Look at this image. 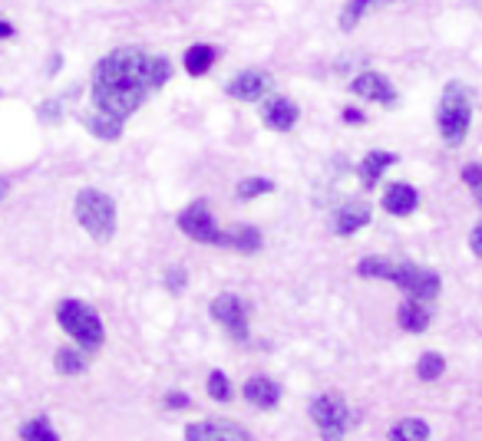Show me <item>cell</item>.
Returning <instances> with one entry per match:
<instances>
[{"instance_id": "1", "label": "cell", "mask_w": 482, "mask_h": 441, "mask_svg": "<svg viewBox=\"0 0 482 441\" xmlns=\"http://www.w3.org/2000/svg\"><path fill=\"white\" fill-rule=\"evenodd\" d=\"M169 79H172V63L165 56L149 53L143 46H120L103 56L93 69V86H89L93 109L126 122Z\"/></svg>"}, {"instance_id": "2", "label": "cell", "mask_w": 482, "mask_h": 441, "mask_svg": "<svg viewBox=\"0 0 482 441\" xmlns=\"http://www.w3.org/2000/svg\"><path fill=\"white\" fill-rule=\"evenodd\" d=\"M73 217L96 244H110L116 234V201L99 188H83L73 198Z\"/></svg>"}, {"instance_id": "3", "label": "cell", "mask_w": 482, "mask_h": 441, "mask_svg": "<svg viewBox=\"0 0 482 441\" xmlns=\"http://www.w3.org/2000/svg\"><path fill=\"white\" fill-rule=\"evenodd\" d=\"M436 126L443 142L450 149L466 142L472 126V93L462 83H450V86L443 89V99H439L436 106Z\"/></svg>"}, {"instance_id": "4", "label": "cell", "mask_w": 482, "mask_h": 441, "mask_svg": "<svg viewBox=\"0 0 482 441\" xmlns=\"http://www.w3.org/2000/svg\"><path fill=\"white\" fill-rule=\"evenodd\" d=\"M56 320L63 326V333L77 346H83V349H99L103 339H106L99 313L83 300H63L56 306Z\"/></svg>"}, {"instance_id": "5", "label": "cell", "mask_w": 482, "mask_h": 441, "mask_svg": "<svg viewBox=\"0 0 482 441\" xmlns=\"http://www.w3.org/2000/svg\"><path fill=\"white\" fill-rule=\"evenodd\" d=\"M314 429L320 431V441H344L347 429H351V412L347 402L337 392H324V396L311 398V409H307Z\"/></svg>"}, {"instance_id": "6", "label": "cell", "mask_w": 482, "mask_h": 441, "mask_svg": "<svg viewBox=\"0 0 482 441\" xmlns=\"http://www.w3.org/2000/svg\"><path fill=\"white\" fill-rule=\"evenodd\" d=\"M390 283H396L410 300L429 303V300H436L439 297V274L436 270H429V267H420V264H413V260H400Z\"/></svg>"}, {"instance_id": "7", "label": "cell", "mask_w": 482, "mask_h": 441, "mask_svg": "<svg viewBox=\"0 0 482 441\" xmlns=\"http://www.w3.org/2000/svg\"><path fill=\"white\" fill-rule=\"evenodd\" d=\"M179 231L198 244H219V225H215V217H212V208L205 198H198L192 201L188 208H182V215H179Z\"/></svg>"}, {"instance_id": "8", "label": "cell", "mask_w": 482, "mask_h": 441, "mask_svg": "<svg viewBox=\"0 0 482 441\" xmlns=\"http://www.w3.org/2000/svg\"><path fill=\"white\" fill-rule=\"evenodd\" d=\"M212 320L225 326L231 339H241V343L248 339V313H245V303L235 293H221L212 300Z\"/></svg>"}, {"instance_id": "9", "label": "cell", "mask_w": 482, "mask_h": 441, "mask_svg": "<svg viewBox=\"0 0 482 441\" xmlns=\"http://www.w3.org/2000/svg\"><path fill=\"white\" fill-rule=\"evenodd\" d=\"M186 441H254L252 431L241 429L238 421H192L186 429Z\"/></svg>"}, {"instance_id": "10", "label": "cell", "mask_w": 482, "mask_h": 441, "mask_svg": "<svg viewBox=\"0 0 482 441\" xmlns=\"http://www.w3.org/2000/svg\"><path fill=\"white\" fill-rule=\"evenodd\" d=\"M271 93V76L264 69H245L229 83V96L238 102H262Z\"/></svg>"}, {"instance_id": "11", "label": "cell", "mask_w": 482, "mask_h": 441, "mask_svg": "<svg viewBox=\"0 0 482 441\" xmlns=\"http://www.w3.org/2000/svg\"><path fill=\"white\" fill-rule=\"evenodd\" d=\"M351 93L361 99H370V102H380V106H396L394 83H390L384 73H373V69H363V73L353 79Z\"/></svg>"}, {"instance_id": "12", "label": "cell", "mask_w": 482, "mask_h": 441, "mask_svg": "<svg viewBox=\"0 0 482 441\" xmlns=\"http://www.w3.org/2000/svg\"><path fill=\"white\" fill-rule=\"evenodd\" d=\"M297 116H301V109H297V102H291L287 96L262 99V122L268 126V129H274V132L295 129Z\"/></svg>"}, {"instance_id": "13", "label": "cell", "mask_w": 482, "mask_h": 441, "mask_svg": "<svg viewBox=\"0 0 482 441\" xmlns=\"http://www.w3.org/2000/svg\"><path fill=\"white\" fill-rule=\"evenodd\" d=\"M241 396H245V402H252L254 409L271 412L278 409V402H281V386L268 376H252L241 386Z\"/></svg>"}, {"instance_id": "14", "label": "cell", "mask_w": 482, "mask_h": 441, "mask_svg": "<svg viewBox=\"0 0 482 441\" xmlns=\"http://www.w3.org/2000/svg\"><path fill=\"white\" fill-rule=\"evenodd\" d=\"M380 205H384L386 215H394V217H410L413 211H417L420 205V194L413 184H406V182H394L390 188L384 192V198H380Z\"/></svg>"}, {"instance_id": "15", "label": "cell", "mask_w": 482, "mask_h": 441, "mask_svg": "<svg viewBox=\"0 0 482 441\" xmlns=\"http://www.w3.org/2000/svg\"><path fill=\"white\" fill-rule=\"evenodd\" d=\"M79 122H83V129L99 142H116L122 135L120 118L106 116V112H99V109H93V106H89L87 112H79Z\"/></svg>"}, {"instance_id": "16", "label": "cell", "mask_w": 482, "mask_h": 441, "mask_svg": "<svg viewBox=\"0 0 482 441\" xmlns=\"http://www.w3.org/2000/svg\"><path fill=\"white\" fill-rule=\"evenodd\" d=\"M396 323H400V330H406V333H427V326L433 323V310H429V303L410 300V297H406V300L400 303V310H396Z\"/></svg>"}, {"instance_id": "17", "label": "cell", "mask_w": 482, "mask_h": 441, "mask_svg": "<svg viewBox=\"0 0 482 441\" xmlns=\"http://www.w3.org/2000/svg\"><path fill=\"white\" fill-rule=\"evenodd\" d=\"M367 225H370V205H363V201H347V205H340L337 217H334V234L351 237Z\"/></svg>"}, {"instance_id": "18", "label": "cell", "mask_w": 482, "mask_h": 441, "mask_svg": "<svg viewBox=\"0 0 482 441\" xmlns=\"http://www.w3.org/2000/svg\"><path fill=\"white\" fill-rule=\"evenodd\" d=\"M262 231L252 225H241V227H231V231H221L219 237V248H231V250H241V254H258L262 250Z\"/></svg>"}, {"instance_id": "19", "label": "cell", "mask_w": 482, "mask_h": 441, "mask_svg": "<svg viewBox=\"0 0 482 441\" xmlns=\"http://www.w3.org/2000/svg\"><path fill=\"white\" fill-rule=\"evenodd\" d=\"M396 165V155L394 151H384V149H373L361 165H357V175H361V184L363 188H373V184H380L386 168H394Z\"/></svg>"}, {"instance_id": "20", "label": "cell", "mask_w": 482, "mask_h": 441, "mask_svg": "<svg viewBox=\"0 0 482 441\" xmlns=\"http://www.w3.org/2000/svg\"><path fill=\"white\" fill-rule=\"evenodd\" d=\"M219 60V46H212V44H195V46H188V53H186V73L188 76H205L212 69V63Z\"/></svg>"}, {"instance_id": "21", "label": "cell", "mask_w": 482, "mask_h": 441, "mask_svg": "<svg viewBox=\"0 0 482 441\" xmlns=\"http://www.w3.org/2000/svg\"><path fill=\"white\" fill-rule=\"evenodd\" d=\"M386 4H396V0H347V4H344V11H340L337 27L344 33H351L353 27L361 23L363 13L373 11V7H386Z\"/></svg>"}, {"instance_id": "22", "label": "cell", "mask_w": 482, "mask_h": 441, "mask_svg": "<svg viewBox=\"0 0 482 441\" xmlns=\"http://www.w3.org/2000/svg\"><path fill=\"white\" fill-rule=\"evenodd\" d=\"M390 441H429V425L423 419H400L386 435Z\"/></svg>"}, {"instance_id": "23", "label": "cell", "mask_w": 482, "mask_h": 441, "mask_svg": "<svg viewBox=\"0 0 482 441\" xmlns=\"http://www.w3.org/2000/svg\"><path fill=\"white\" fill-rule=\"evenodd\" d=\"M21 441H60V435L46 415H33L21 425Z\"/></svg>"}, {"instance_id": "24", "label": "cell", "mask_w": 482, "mask_h": 441, "mask_svg": "<svg viewBox=\"0 0 482 441\" xmlns=\"http://www.w3.org/2000/svg\"><path fill=\"white\" fill-rule=\"evenodd\" d=\"M394 270H396V260L390 257H363L357 264V274L367 280H394Z\"/></svg>"}, {"instance_id": "25", "label": "cell", "mask_w": 482, "mask_h": 441, "mask_svg": "<svg viewBox=\"0 0 482 441\" xmlns=\"http://www.w3.org/2000/svg\"><path fill=\"white\" fill-rule=\"evenodd\" d=\"M54 369L60 372V376H79V372L87 369V359H83L79 349H56Z\"/></svg>"}, {"instance_id": "26", "label": "cell", "mask_w": 482, "mask_h": 441, "mask_svg": "<svg viewBox=\"0 0 482 441\" xmlns=\"http://www.w3.org/2000/svg\"><path fill=\"white\" fill-rule=\"evenodd\" d=\"M235 192H238L241 201H252V198H258V194H271L274 182L271 178H262V175H252V178H241Z\"/></svg>"}, {"instance_id": "27", "label": "cell", "mask_w": 482, "mask_h": 441, "mask_svg": "<svg viewBox=\"0 0 482 441\" xmlns=\"http://www.w3.org/2000/svg\"><path fill=\"white\" fill-rule=\"evenodd\" d=\"M446 372V359H443V353H423L417 363V376L423 379V382H433V379H439Z\"/></svg>"}, {"instance_id": "28", "label": "cell", "mask_w": 482, "mask_h": 441, "mask_svg": "<svg viewBox=\"0 0 482 441\" xmlns=\"http://www.w3.org/2000/svg\"><path fill=\"white\" fill-rule=\"evenodd\" d=\"M205 388H209V396L215 398V402H231V382H229V376H225V372H219V369L209 376Z\"/></svg>"}, {"instance_id": "29", "label": "cell", "mask_w": 482, "mask_h": 441, "mask_svg": "<svg viewBox=\"0 0 482 441\" xmlns=\"http://www.w3.org/2000/svg\"><path fill=\"white\" fill-rule=\"evenodd\" d=\"M460 178H462L466 184H470V188H476V192H479V188H482V165H479V162H470V165H466V168L460 172Z\"/></svg>"}, {"instance_id": "30", "label": "cell", "mask_w": 482, "mask_h": 441, "mask_svg": "<svg viewBox=\"0 0 482 441\" xmlns=\"http://www.w3.org/2000/svg\"><path fill=\"white\" fill-rule=\"evenodd\" d=\"M186 280H188V274L182 267H172L169 274H165V283H169V290H172V293L186 290Z\"/></svg>"}, {"instance_id": "31", "label": "cell", "mask_w": 482, "mask_h": 441, "mask_svg": "<svg viewBox=\"0 0 482 441\" xmlns=\"http://www.w3.org/2000/svg\"><path fill=\"white\" fill-rule=\"evenodd\" d=\"M60 116H63V106H60L56 99H46L44 109H40V118H44V122H50V118H60Z\"/></svg>"}, {"instance_id": "32", "label": "cell", "mask_w": 482, "mask_h": 441, "mask_svg": "<svg viewBox=\"0 0 482 441\" xmlns=\"http://www.w3.org/2000/svg\"><path fill=\"white\" fill-rule=\"evenodd\" d=\"M165 405H169V409H188L192 398H188L186 392H169V396H165Z\"/></svg>"}, {"instance_id": "33", "label": "cell", "mask_w": 482, "mask_h": 441, "mask_svg": "<svg viewBox=\"0 0 482 441\" xmlns=\"http://www.w3.org/2000/svg\"><path fill=\"white\" fill-rule=\"evenodd\" d=\"M470 250L476 254V257H482V221L476 227H472V234H470Z\"/></svg>"}, {"instance_id": "34", "label": "cell", "mask_w": 482, "mask_h": 441, "mask_svg": "<svg viewBox=\"0 0 482 441\" xmlns=\"http://www.w3.org/2000/svg\"><path fill=\"white\" fill-rule=\"evenodd\" d=\"M60 66H63V56H60V53L50 56V60H46V73L44 76H56V69H60Z\"/></svg>"}, {"instance_id": "35", "label": "cell", "mask_w": 482, "mask_h": 441, "mask_svg": "<svg viewBox=\"0 0 482 441\" xmlns=\"http://www.w3.org/2000/svg\"><path fill=\"white\" fill-rule=\"evenodd\" d=\"M344 122H353V126H361L363 112H361V109H344Z\"/></svg>"}, {"instance_id": "36", "label": "cell", "mask_w": 482, "mask_h": 441, "mask_svg": "<svg viewBox=\"0 0 482 441\" xmlns=\"http://www.w3.org/2000/svg\"><path fill=\"white\" fill-rule=\"evenodd\" d=\"M7 37H13V27L7 20H0V40H7Z\"/></svg>"}, {"instance_id": "37", "label": "cell", "mask_w": 482, "mask_h": 441, "mask_svg": "<svg viewBox=\"0 0 482 441\" xmlns=\"http://www.w3.org/2000/svg\"><path fill=\"white\" fill-rule=\"evenodd\" d=\"M7 194H11V182H7V178H0V201H4Z\"/></svg>"}, {"instance_id": "38", "label": "cell", "mask_w": 482, "mask_h": 441, "mask_svg": "<svg viewBox=\"0 0 482 441\" xmlns=\"http://www.w3.org/2000/svg\"><path fill=\"white\" fill-rule=\"evenodd\" d=\"M476 205L482 208V188H479V192H476Z\"/></svg>"}]
</instances>
